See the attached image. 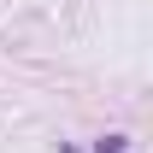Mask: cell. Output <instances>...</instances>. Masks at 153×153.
I'll list each match as a JSON object with an SVG mask.
<instances>
[{
  "mask_svg": "<svg viewBox=\"0 0 153 153\" xmlns=\"http://www.w3.org/2000/svg\"><path fill=\"white\" fill-rule=\"evenodd\" d=\"M94 153H124V135H106V141H100Z\"/></svg>",
  "mask_w": 153,
  "mask_h": 153,
  "instance_id": "1",
  "label": "cell"
}]
</instances>
